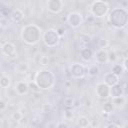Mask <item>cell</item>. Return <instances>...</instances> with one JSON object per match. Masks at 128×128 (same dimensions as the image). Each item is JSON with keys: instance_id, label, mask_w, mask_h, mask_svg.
<instances>
[{"instance_id": "cell-1", "label": "cell", "mask_w": 128, "mask_h": 128, "mask_svg": "<svg viewBox=\"0 0 128 128\" xmlns=\"http://www.w3.org/2000/svg\"><path fill=\"white\" fill-rule=\"evenodd\" d=\"M96 93L99 98H108L110 96V87L105 83H99L96 86Z\"/></svg>"}, {"instance_id": "cell-2", "label": "cell", "mask_w": 128, "mask_h": 128, "mask_svg": "<svg viewBox=\"0 0 128 128\" xmlns=\"http://www.w3.org/2000/svg\"><path fill=\"white\" fill-rule=\"evenodd\" d=\"M81 21H82V18H81V15L79 13L73 12L67 16V22L70 24V26H72L74 28L78 27L81 24Z\"/></svg>"}, {"instance_id": "cell-3", "label": "cell", "mask_w": 128, "mask_h": 128, "mask_svg": "<svg viewBox=\"0 0 128 128\" xmlns=\"http://www.w3.org/2000/svg\"><path fill=\"white\" fill-rule=\"evenodd\" d=\"M2 52L8 56V57H15L16 56V49L14 44L10 43V42H6L3 46H2Z\"/></svg>"}, {"instance_id": "cell-4", "label": "cell", "mask_w": 128, "mask_h": 128, "mask_svg": "<svg viewBox=\"0 0 128 128\" xmlns=\"http://www.w3.org/2000/svg\"><path fill=\"white\" fill-rule=\"evenodd\" d=\"M95 58H96V63L97 64H105V63L108 62V52L106 50L100 49L96 52Z\"/></svg>"}, {"instance_id": "cell-5", "label": "cell", "mask_w": 128, "mask_h": 128, "mask_svg": "<svg viewBox=\"0 0 128 128\" xmlns=\"http://www.w3.org/2000/svg\"><path fill=\"white\" fill-rule=\"evenodd\" d=\"M15 92L18 94V95H24L28 92L29 90V86H28V83L24 82V81H18L15 85V88H14Z\"/></svg>"}, {"instance_id": "cell-6", "label": "cell", "mask_w": 128, "mask_h": 128, "mask_svg": "<svg viewBox=\"0 0 128 128\" xmlns=\"http://www.w3.org/2000/svg\"><path fill=\"white\" fill-rule=\"evenodd\" d=\"M125 89L120 85V84H116L114 86H112V88H110V96L112 98H115V97H120V96H123L124 94V91Z\"/></svg>"}, {"instance_id": "cell-7", "label": "cell", "mask_w": 128, "mask_h": 128, "mask_svg": "<svg viewBox=\"0 0 128 128\" xmlns=\"http://www.w3.org/2000/svg\"><path fill=\"white\" fill-rule=\"evenodd\" d=\"M104 81L103 83H105L107 86H114L116 84H118L119 82V77H117L116 75L112 74V73H109V74H106L105 77H104Z\"/></svg>"}, {"instance_id": "cell-8", "label": "cell", "mask_w": 128, "mask_h": 128, "mask_svg": "<svg viewBox=\"0 0 128 128\" xmlns=\"http://www.w3.org/2000/svg\"><path fill=\"white\" fill-rule=\"evenodd\" d=\"M99 72H100V69H99L98 64H91L87 68V73L90 76H97Z\"/></svg>"}, {"instance_id": "cell-9", "label": "cell", "mask_w": 128, "mask_h": 128, "mask_svg": "<svg viewBox=\"0 0 128 128\" xmlns=\"http://www.w3.org/2000/svg\"><path fill=\"white\" fill-rule=\"evenodd\" d=\"M23 17H24V14H23V12H22L21 10H19V9L14 10V11L12 12V14H11V18H12V20H13L14 22H19V21H21V20L23 19Z\"/></svg>"}, {"instance_id": "cell-10", "label": "cell", "mask_w": 128, "mask_h": 128, "mask_svg": "<svg viewBox=\"0 0 128 128\" xmlns=\"http://www.w3.org/2000/svg\"><path fill=\"white\" fill-rule=\"evenodd\" d=\"M11 84V80H10V77L7 76V75H3L0 77V86L2 88H7L9 87Z\"/></svg>"}, {"instance_id": "cell-11", "label": "cell", "mask_w": 128, "mask_h": 128, "mask_svg": "<svg viewBox=\"0 0 128 128\" xmlns=\"http://www.w3.org/2000/svg\"><path fill=\"white\" fill-rule=\"evenodd\" d=\"M111 103L113 105H117V106H122L125 104V97L124 96H120V97H115L112 98Z\"/></svg>"}, {"instance_id": "cell-12", "label": "cell", "mask_w": 128, "mask_h": 128, "mask_svg": "<svg viewBox=\"0 0 128 128\" xmlns=\"http://www.w3.org/2000/svg\"><path fill=\"white\" fill-rule=\"evenodd\" d=\"M77 124H78V126H80L82 128H85L89 125V120L85 116H80L77 120Z\"/></svg>"}, {"instance_id": "cell-13", "label": "cell", "mask_w": 128, "mask_h": 128, "mask_svg": "<svg viewBox=\"0 0 128 128\" xmlns=\"http://www.w3.org/2000/svg\"><path fill=\"white\" fill-rule=\"evenodd\" d=\"M29 69V66L27 63H19L16 66V70L18 73H26Z\"/></svg>"}, {"instance_id": "cell-14", "label": "cell", "mask_w": 128, "mask_h": 128, "mask_svg": "<svg viewBox=\"0 0 128 128\" xmlns=\"http://www.w3.org/2000/svg\"><path fill=\"white\" fill-rule=\"evenodd\" d=\"M83 51L86 52V54H84V53L81 52V57H82L84 60H86V61L90 60V59L92 58V56H93V51H92L91 49H88V48L83 49Z\"/></svg>"}, {"instance_id": "cell-15", "label": "cell", "mask_w": 128, "mask_h": 128, "mask_svg": "<svg viewBox=\"0 0 128 128\" xmlns=\"http://www.w3.org/2000/svg\"><path fill=\"white\" fill-rule=\"evenodd\" d=\"M122 72H123V69H122V67H121V64H120V65H119V64H116V65H114V66L112 67V74L116 75L117 77H119V76L122 74Z\"/></svg>"}, {"instance_id": "cell-16", "label": "cell", "mask_w": 128, "mask_h": 128, "mask_svg": "<svg viewBox=\"0 0 128 128\" xmlns=\"http://www.w3.org/2000/svg\"><path fill=\"white\" fill-rule=\"evenodd\" d=\"M37 62H38V64L41 65V66H46V65H48V63H49V58H48L47 56L41 55V56L39 57V59H38Z\"/></svg>"}, {"instance_id": "cell-17", "label": "cell", "mask_w": 128, "mask_h": 128, "mask_svg": "<svg viewBox=\"0 0 128 128\" xmlns=\"http://www.w3.org/2000/svg\"><path fill=\"white\" fill-rule=\"evenodd\" d=\"M103 111L110 114L112 111H113V104L111 102H106L104 105H103Z\"/></svg>"}, {"instance_id": "cell-18", "label": "cell", "mask_w": 128, "mask_h": 128, "mask_svg": "<svg viewBox=\"0 0 128 128\" xmlns=\"http://www.w3.org/2000/svg\"><path fill=\"white\" fill-rule=\"evenodd\" d=\"M11 117H12V119H13V120H15V121L19 122V121H21V120H22V118H23L24 116L22 115V113H21L20 111H15V112H13V114L11 115Z\"/></svg>"}, {"instance_id": "cell-19", "label": "cell", "mask_w": 128, "mask_h": 128, "mask_svg": "<svg viewBox=\"0 0 128 128\" xmlns=\"http://www.w3.org/2000/svg\"><path fill=\"white\" fill-rule=\"evenodd\" d=\"M98 46H99L100 49H103V50H104V48H107V47L109 46V42H108V40L101 38V39L99 40V42H98Z\"/></svg>"}, {"instance_id": "cell-20", "label": "cell", "mask_w": 128, "mask_h": 128, "mask_svg": "<svg viewBox=\"0 0 128 128\" xmlns=\"http://www.w3.org/2000/svg\"><path fill=\"white\" fill-rule=\"evenodd\" d=\"M52 111V105L50 103H45L42 105V112L44 113H49Z\"/></svg>"}, {"instance_id": "cell-21", "label": "cell", "mask_w": 128, "mask_h": 128, "mask_svg": "<svg viewBox=\"0 0 128 128\" xmlns=\"http://www.w3.org/2000/svg\"><path fill=\"white\" fill-rule=\"evenodd\" d=\"M117 55L114 51H111L108 53V62H115L117 60Z\"/></svg>"}, {"instance_id": "cell-22", "label": "cell", "mask_w": 128, "mask_h": 128, "mask_svg": "<svg viewBox=\"0 0 128 128\" xmlns=\"http://www.w3.org/2000/svg\"><path fill=\"white\" fill-rule=\"evenodd\" d=\"M73 103H74V101H73V99L70 98V97H67V98L64 99V105L67 106V107L73 106Z\"/></svg>"}, {"instance_id": "cell-23", "label": "cell", "mask_w": 128, "mask_h": 128, "mask_svg": "<svg viewBox=\"0 0 128 128\" xmlns=\"http://www.w3.org/2000/svg\"><path fill=\"white\" fill-rule=\"evenodd\" d=\"M64 118L67 119V120H70L73 118V112L70 111V110H66L64 111Z\"/></svg>"}, {"instance_id": "cell-24", "label": "cell", "mask_w": 128, "mask_h": 128, "mask_svg": "<svg viewBox=\"0 0 128 128\" xmlns=\"http://www.w3.org/2000/svg\"><path fill=\"white\" fill-rule=\"evenodd\" d=\"M127 57H124L123 58V64L121 65V67H122V69H123V72L124 73H126L127 72Z\"/></svg>"}, {"instance_id": "cell-25", "label": "cell", "mask_w": 128, "mask_h": 128, "mask_svg": "<svg viewBox=\"0 0 128 128\" xmlns=\"http://www.w3.org/2000/svg\"><path fill=\"white\" fill-rule=\"evenodd\" d=\"M89 124H90L93 128H96L97 126H99V121H98V119H93L91 122H89Z\"/></svg>"}, {"instance_id": "cell-26", "label": "cell", "mask_w": 128, "mask_h": 128, "mask_svg": "<svg viewBox=\"0 0 128 128\" xmlns=\"http://www.w3.org/2000/svg\"><path fill=\"white\" fill-rule=\"evenodd\" d=\"M6 107H7L6 102L0 99V110H1V111H2V110H5V109H6Z\"/></svg>"}, {"instance_id": "cell-27", "label": "cell", "mask_w": 128, "mask_h": 128, "mask_svg": "<svg viewBox=\"0 0 128 128\" xmlns=\"http://www.w3.org/2000/svg\"><path fill=\"white\" fill-rule=\"evenodd\" d=\"M84 106L90 108V107L92 106V101H91L90 99H86V100H85V103H84Z\"/></svg>"}, {"instance_id": "cell-28", "label": "cell", "mask_w": 128, "mask_h": 128, "mask_svg": "<svg viewBox=\"0 0 128 128\" xmlns=\"http://www.w3.org/2000/svg\"><path fill=\"white\" fill-rule=\"evenodd\" d=\"M57 128H69V127H68V125H67L66 123H64V122H60V123L57 125Z\"/></svg>"}, {"instance_id": "cell-29", "label": "cell", "mask_w": 128, "mask_h": 128, "mask_svg": "<svg viewBox=\"0 0 128 128\" xmlns=\"http://www.w3.org/2000/svg\"><path fill=\"white\" fill-rule=\"evenodd\" d=\"M19 111H20V112L22 113V115L24 116V114L27 112V109H26V108H22V109H21V110H19Z\"/></svg>"}, {"instance_id": "cell-30", "label": "cell", "mask_w": 128, "mask_h": 128, "mask_svg": "<svg viewBox=\"0 0 128 128\" xmlns=\"http://www.w3.org/2000/svg\"><path fill=\"white\" fill-rule=\"evenodd\" d=\"M0 27H1V20H0Z\"/></svg>"}, {"instance_id": "cell-31", "label": "cell", "mask_w": 128, "mask_h": 128, "mask_svg": "<svg viewBox=\"0 0 128 128\" xmlns=\"http://www.w3.org/2000/svg\"><path fill=\"white\" fill-rule=\"evenodd\" d=\"M29 128H33V127H29Z\"/></svg>"}]
</instances>
